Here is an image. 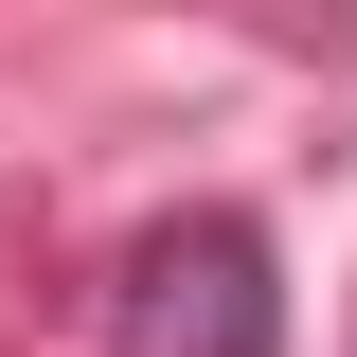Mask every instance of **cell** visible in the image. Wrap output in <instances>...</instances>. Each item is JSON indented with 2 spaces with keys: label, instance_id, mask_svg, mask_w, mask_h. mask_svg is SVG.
<instances>
[{
  "label": "cell",
  "instance_id": "6da1fadb",
  "mask_svg": "<svg viewBox=\"0 0 357 357\" xmlns=\"http://www.w3.org/2000/svg\"><path fill=\"white\" fill-rule=\"evenodd\" d=\"M107 357H286V250H268V215L197 197V215L126 232V268H107Z\"/></svg>",
  "mask_w": 357,
  "mask_h": 357
}]
</instances>
